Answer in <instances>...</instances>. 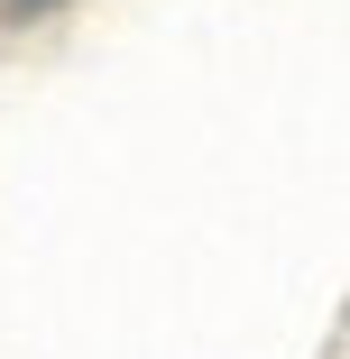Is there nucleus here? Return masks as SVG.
Masks as SVG:
<instances>
[]
</instances>
